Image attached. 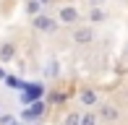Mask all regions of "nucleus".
Segmentation results:
<instances>
[{
    "label": "nucleus",
    "instance_id": "f257e3e1",
    "mask_svg": "<svg viewBox=\"0 0 128 125\" xmlns=\"http://www.w3.org/2000/svg\"><path fill=\"white\" fill-rule=\"evenodd\" d=\"M44 110H47V104H44L42 99H37V102H32V104L29 107H24V110H21V115H18V120L21 123H39L42 120V115H44Z\"/></svg>",
    "mask_w": 128,
    "mask_h": 125
},
{
    "label": "nucleus",
    "instance_id": "f03ea898",
    "mask_svg": "<svg viewBox=\"0 0 128 125\" xmlns=\"http://www.w3.org/2000/svg\"><path fill=\"white\" fill-rule=\"evenodd\" d=\"M32 26L42 34H55L60 24H58V18H52L47 13H37V16H32Z\"/></svg>",
    "mask_w": 128,
    "mask_h": 125
},
{
    "label": "nucleus",
    "instance_id": "7ed1b4c3",
    "mask_svg": "<svg viewBox=\"0 0 128 125\" xmlns=\"http://www.w3.org/2000/svg\"><path fill=\"white\" fill-rule=\"evenodd\" d=\"M78 21H81V10L76 8V5H60V8H58V24L78 26Z\"/></svg>",
    "mask_w": 128,
    "mask_h": 125
},
{
    "label": "nucleus",
    "instance_id": "20e7f679",
    "mask_svg": "<svg viewBox=\"0 0 128 125\" xmlns=\"http://www.w3.org/2000/svg\"><path fill=\"white\" fill-rule=\"evenodd\" d=\"M97 117L104 123H118L120 120V107H115L112 102H100L97 104Z\"/></svg>",
    "mask_w": 128,
    "mask_h": 125
},
{
    "label": "nucleus",
    "instance_id": "39448f33",
    "mask_svg": "<svg viewBox=\"0 0 128 125\" xmlns=\"http://www.w3.org/2000/svg\"><path fill=\"white\" fill-rule=\"evenodd\" d=\"M94 42V26H76L73 29V44L86 47V44Z\"/></svg>",
    "mask_w": 128,
    "mask_h": 125
},
{
    "label": "nucleus",
    "instance_id": "423d86ee",
    "mask_svg": "<svg viewBox=\"0 0 128 125\" xmlns=\"http://www.w3.org/2000/svg\"><path fill=\"white\" fill-rule=\"evenodd\" d=\"M42 94H44V86H42V83H24V89H21V102L32 104V102L42 99Z\"/></svg>",
    "mask_w": 128,
    "mask_h": 125
},
{
    "label": "nucleus",
    "instance_id": "0eeeda50",
    "mask_svg": "<svg viewBox=\"0 0 128 125\" xmlns=\"http://www.w3.org/2000/svg\"><path fill=\"white\" fill-rule=\"evenodd\" d=\"M78 102L86 107V110H94V107L100 104V94H97L94 89H84V91L78 94Z\"/></svg>",
    "mask_w": 128,
    "mask_h": 125
},
{
    "label": "nucleus",
    "instance_id": "6e6552de",
    "mask_svg": "<svg viewBox=\"0 0 128 125\" xmlns=\"http://www.w3.org/2000/svg\"><path fill=\"white\" fill-rule=\"evenodd\" d=\"M13 58H16V44L13 42H0V65L10 62Z\"/></svg>",
    "mask_w": 128,
    "mask_h": 125
},
{
    "label": "nucleus",
    "instance_id": "1a4fd4ad",
    "mask_svg": "<svg viewBox=\"0 0 128 125\" xmlns=\"http://www.w3.org/2000/svg\"><path fill=\"white\" fill-rule=\"evenodd\" d=\"M58 76H60V62L55 58H50L44 62V78H58Z\"/></svg>",
    "mask_w": 128,
    "mask_h": 125
},
{
    "label": "nucleus",
    "instance_id": "9d476101",
    "mask_svg": "<svg viewBox=\"0 0 128 125\" xmlns=\"http://www.w3.org/2000/svg\"><path fill=\"white\" fill-rule=\"evenodd\" d=\"M104 18H107V13H104V10L100 8V5H94V8L89 10V21H92L89 26H97V24H104Z\"/></svg>",
    "mask_w": 128,
    "mask_h": 125
},
{
    "label": "nucleus",
    "instance_id": "9b49d317",
    "mask_svg": "<svg viewBox=\"0 0 128 125\" xmlns=\"http://www.w3.org/2000/svg\"><path fill=\"white\" fill-rule=\"evenodd\" d=\"M42 8H44V5L39 3V0H26V5H24L26 16H37V13H42Z\"/></svg>",
    "mask_w": 128,
    "mask_h": 125
},
{
    "label": "nucleus",
    "instance_id": "f8f14e48",
    "mask_svg": "<svg viewBox=\"0 0 128 125\" xmlns=\"http://www.w3.org/2000/svg\"><path fill=\"white\" fill-rule=\"evenodd\" d=\"M3 83H5L8 89H16V91H21V89H24V81H21L18 76H5Z\"/></svg>",
    "mask_w": 128,
    "mask_h": 125
},
{
    "label": "nucleus",
    "instance_id": "ddd939ff",
    "mask_svg": "<svg viewBox=\"0 0 128 125\" xmlns=\"http://www.w3.org/2000/svg\"><path fill=\"white\" fill-rule=\"evenodd\" d=\"M97 123H100V117H97V115H94L92 110L81 112V123H78V125H97Z\"/></svg>",
    "mask_w": 128,
    "mask_h": 125
},
{
    "label": "nucleus",
    "instance_id": "4468645a",
    "mask_svg": "<svg viewBox=\"0 0 128 125\" xmlns=\"http://www.w3.org/2000/svg\"><path fill=\"white\" fill-rule=\"evenodd\" d=\"M0 125H24L18 120V115H10V112H3L0 115Z\"/></svg>",
    "mask_w": 128,
    "mask_h": 125
},
{
    "label": "nucleus",
    "instance_id": "2eb2a0df",
    "mask_svg": "<svg viewBox=\"0 0 128 125\" xmlns=\"http://www.w3.org/2000/svg\"><path fill=\"white\" fill-rule=\"evenodd\" d=\"M78 123H81V112H68L60 125H78Z\"/></svg>",
    "mask_w": 128,
    "mask_h": 125
},
{
    "label": "nucleus",
    "instance_id": "dca6fc26",
    "mask_svg": "<svg viewBox=\"0 0 128 125\" xmlns=\"http://www.w3.org/2000/svg\"><path fill=\"white\" fill-rule=\"evenodd\" d=\"M5 76H8V73H5V68H3V65H0V81H3V78H5Z\"/></svg>",
    "mask_w": 128,
    "mask_h": 125
},
{
    "label": "nucleus",
    "instance_id": "f3484780",
    "mask_svg": "<svg viewBox=\"0 0 128 125\" xmlns=\"http://www.w3.org/2000/svg\"><path fill=\"white\" fill-rule=\"evenodd\" d=\"M29 125H42V123H29Z\"/></svg>",
    "mask_w": 128,
    "mask_h": 125
},
{
    "label": "nucleus",
    "instance_id": "a211bd4d",
    "mask_svg": "<svg viewBox=\"0 0 128 125\" xmlns=\"http://www.w3.org/2000/svg\"><path fill=\"white\" fill-rule=\"evenodd\" d=\"M0 115H3V107H0Z\"/></svg>",
    "mask_w": 128,
    "mask_h": 125
}]
</instances>
